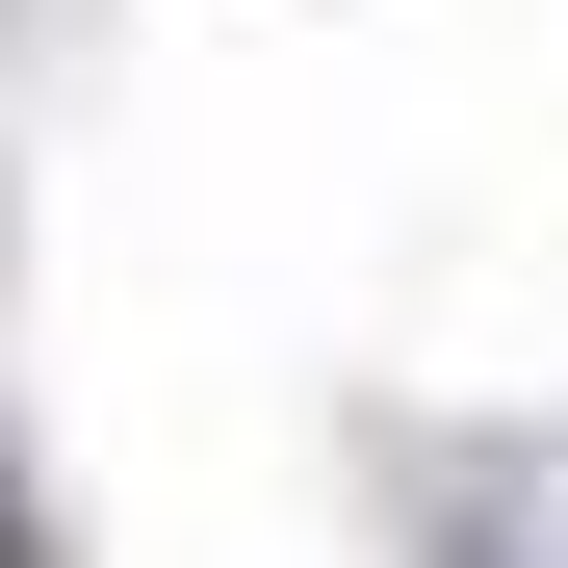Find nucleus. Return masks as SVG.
Wrapping results in <instances>:
<instances>
[{
  "instance_id": "obj_1",
  "label": "nucleus",
  "mask_w": 568,
  "mask_h": 568,
  "mask_svg": "<svg viewBox=\"0 0 568 568\" xmlns=\"http://www.w3.org/2000/svg\"><path fill=\"white\" fill-rule=\"evenodd\" d=\"M439 568H568V542L517 517V465H439Z\"/></svg>"
},
{
  "instance_id": "obj_2",
  "label": "nucleus",
  "mask_w": 568,
  "mask_h": 568,
  "mask_svg": "<svg viewBox=\"0 0 568 568\" xmlns=\"http://www.w3.org/2000/svg\"><path fill=\"white\" fill-rule=\"evenodd\" d=\"M0 568H52V542H27V465H0Z\"/></svg>"
}]
</instances>
